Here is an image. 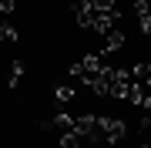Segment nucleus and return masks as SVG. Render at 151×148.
Returning <instances> with one entry per match:
<instances>
[{
	"mask_svg": "<svg viewBox=\"0 0 151 148\" xmlns=\"http://www.w3.org/2000/svg\"><path fill=\"white\" fill-rule=\"evenodd\" d=\"M97 135L108 145H118V142H124V135H128V125H124L121 118H97Z\"/></svg>",
	"mask_w": 151,
	"mask_h": 148,
	"instance_id": "f257e3e1",
	"label": "nucleus"
},
{
	"mask_svg": "<svg viewBox=\"0 0 151 148\" xmlns=\"http://www.w3.org/2000/svg\"><path fill=\"white\" fill-rule=\"evenodd\" d=\"M20 74H24V61H14V67H10V88H17Z\"/></svg>",
	"mask_w": 151,
	"mask_h": 148,
	"instance_id": "9d476101",
	"label": "nucleus"
},
{
	"mask_svg": "<svg viewBox=\"0 0 151 148\" xmlns=\"http://www.w3.org/2000/svg\"><path fill=\"white\" fill-rule=\"evenodd\" d=\"M54 98H57V104L74 101V88H70V84H57V88H54Z\"/></svg>",
	"mask_w": 151,
	"mask_h": 148,
	"instance_id": "0eeeda50",
	"label": "nucleus"
},
{
	"mask_svg": "<svg viewBox=\"0 0 151 148\" xmlns=\"http://www.w3.org/2000/svg\"><path fill=\"white\" fill-rule=\"evenodd\" d=\"M74 17H77L81 27H94V17H97L94 0H77V4H74Z\"/></svg>",
	"mask_w": 151,
	"mask_h": 148,
	"instance_id": "7ed1b4c3",
	"label": "nucleus"
},
{
	"mask_svg": "<svg viewBox=\"0 0 151 148\" xmlns=\"http://www.w3.org/2000/svg\"><path fill=\"white\" fill-rule=\"evenodd\" d=\"M148 4H151V0H148Z\"/></svg>",
	"mask_w": 151,
	"mask_h": 148,
	"instance_id": "2eb2a0df",
	"label": "nucleus"
},
{
	"mask_svg": "<svg viewBox=\"0 0 151 148\" xmlns=\"http://www.w3.org/2000/svg\"><path fill=\"white\" fill-rule=\"evenodd\" d=\"M0 40H17V27H10V24H0Z\"/></svg>",
	"mask_w": 151,
	"mask_h": 148,
	"instance_id": "9b49d317",
	"label": "nucleus"
},
{
	"mask_svg": "<svg viewBox=\"0 0 151 148\" xmlns=\"http://www.w3.org/2000/svg\"><path fill=\"white\" fill-rule=\"evenodd\" d=\"M70 131H77L84 142H97V138H101V135H97V118H94V115H77Z\"/></svg>",
	"mask_w": 151,
	"mask_h": 148,
	"instance_id": "f03ea898",
	"label": "nucleus"
},
{
	"mask_svg": "<svg viewBox=\"0 0 151 148\" xmlns=\"http://www.w3.org/2000/svg\"><path fill=\"white\" fill-rule=\"evenodd\" d=\"M94 7H97V10H114L118 0H94Z\"/></svg>",
	"mask_w": 151,
	"mask_h": 148,
	"instance_id": "f8f14e48",
	"label": "nucleus"
},
{
	"mask_svg": "<svg viewBox=\"0 0 151 148\" xmlns=\"http://www.w3.org/2000/svg\"><path fill=\"white\" fill-rule=\"evenodd\" d=\"M81 142H84V138L77 131H64V135H60V148H81Z\"/></svg>",
	"mask_w": 151,
	"mask_h": 148,
	"instance_id": "6e6552de",
	"label": "nucleus"
},
{
	"mask_svg": "<svg viewBox=\"0 0 151 148\" xmlns=\"http://www.w3.org/2000/svg\"><path fill=\"white\" fill-rule=\"evenodd\" d=\"M145 148H151V145H145Z\"/></svg>",
	"mask_w": 151,
	"mask_h": 148,
	"instance_id": "4468645a",
	"label": "nucleus"
},
{
	"mask_svg": "<svg viewBox=\"0 0 151 148\" xmlns=\"http://www.w3.org/2000/svg\"><path fill=\"white\" fill-rule=\"evenodd\" d=\"M131 77H134L138 84H141V81H151V64H148V61L134 64V67H131Z\"/></svg>",
	"mask_w": 151,
	"mask_h": 148,
	"instance_id": "423d86ee",
	"label": "nucleus"
},
{
	"mask_svg": "<svg viewBox=\"0 0 151 148\" xmlns=\"http://www.w3.org/2000/svg\"><path fill=\"white\" fill-rule=\"evenodd\" d=\"M14 7H17V0H0V14H14Z\"/></svg>",
	"mask_w": 151,
	"mask_h": 148,
	"instance_id": "ddd939ff",
	"label": "nucleus"
},
{
	"mask_svg": "<svg viewBox=\"0 0 151 148\" xmlns=\"http://www.w3.org/2000/svg\"><path fill=\"white\" fill-rule=\"evenodd\" d=\"M121 47H124V30L111 27L108 34H104V51H121Z\"/></svg>",
	"mask_w": 151,
	"mask_h": 148,
	"instance_id": "39448f33",
	"label": "nucleus"
},
{
	"mask_svg": "<svg viewBox=\"0 0 151 148\" xmlns=\"http://www.w3.org/2000/svg\"><path fill=\"white\" fill-rule=\"evenodd\" d=\"M134 14H138L141 34H151V4H148V0H134Z\"/></svg>",
	"mask_w": 151,
	"mask_h": 148,
	"instance_id": "20e7f679",
	"label": "nucleus"
},
{
	"mask_svg": "<svg viewBox=\"0 0 151 148\" xmlns=\"http://www.w3.org/2000/svg\"><path fill=\"white\" fill-rule=\"evenodd\" d=\"M50 128H57V131H70V128H74V118H70V115H57L54 121H50Z\"/></svg>",
	"mask_w": 151,
	"mask_h": 148,
	"instance_id": "1a4fd4ad",
	"label": "nucleus"
}]
</instances>
